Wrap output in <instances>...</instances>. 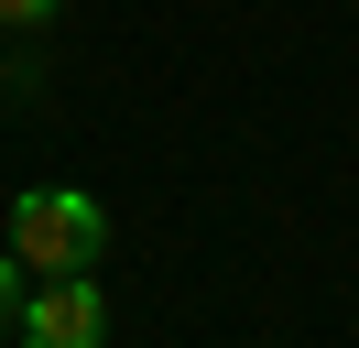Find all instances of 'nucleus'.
<instances>
[{"instance_id":"nucleus-1","label":"nucleus","mask_w":359,"mask_h":348,"mask_svg":"<svg viewBox=\"0 0 359 348\" xmlns=\"http://www.w3.org/2000/svg\"><path fill=\"white\" fill-rule=\"evenodd\" d=\"M0 250L22 261V272H98L109 250V207L88 185H11L0 207Z\"/></svg>"},{"instance_id":"nucleus-2","label":"nucleus","mask_w":359,"mask_h":348,"mask_svg":"<svg viewBox=\"0 0 359 348\" xmlns=\"http://www.w3.org/2000/svg\"><path fill=\"white\" fill-rule=\"evenodd\" d=\"M11 337H22V348H98V337H109V294H98V272H33Z\"/></svg>"},{"instance_id":"nucleus-3","label":"nucleus","mask_w":359,"mask_h":348,"mask_svg":"<svg viewBox=\"0 0 359 348\" xmlns=\"http://www.w3.org/2000/svg\"><path fill=\"white\" fill-rule=\"evenodd\" d=\"M22 283H33V272H22L11 250H0V337H11V316H22Z\"/></svg>"},{"instance_id":"nucleus-4","label":"nucleus","mask_w":359,"mask_h":348,"mask_svg":"<svg viewBox=\"0 0 359 348\" xmlns=\"http://www.w3.org/2000/svg\"><path fill=\"white\" fill-rule=\"evenodd\" d=\"M55 11H66V0H0V22H11V33H44Z\"/></svg>"}]
</instances>
